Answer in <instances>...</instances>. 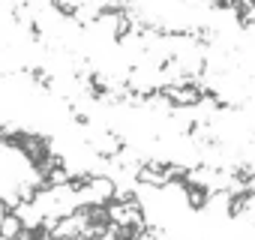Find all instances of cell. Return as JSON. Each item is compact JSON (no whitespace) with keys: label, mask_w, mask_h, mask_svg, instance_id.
I'll return each mask as SVG.
<instances>
[{"label":"cell","mask_w":255,"mask_h":240,"mask_svg":"<svg viewBox=\"0 0 255 240\" xmlns=\"http://www.w3.org/2000/svg\"><path fill=\"white\" fill-rule=\"evenodd\" d=\"M9 213H12V204H9V201H6L3 195H0V222H3V219H6Z\"/></svg>","instance_id":"cell-1"}]
</instances>
